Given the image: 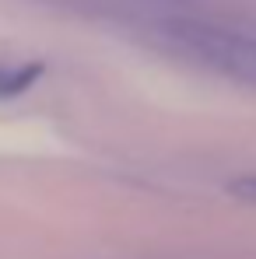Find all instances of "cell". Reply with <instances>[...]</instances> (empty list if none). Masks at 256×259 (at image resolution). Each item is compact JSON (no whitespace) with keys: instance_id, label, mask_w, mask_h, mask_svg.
Wrapping results in <instances>:
<instances>
[{"instance_id":"obj_2","label":"cell","mask_w":256,"mask_h":259,"mask_svg":"<svg viewBox=\"0 0 256 259\" xmlns=\"http://www.w3.org/2000/svg\"><path fill=\"white\" fill-rule=\"evenodd\" d=\"M43 67L39 63H21V67H4L0 63V98H11V95H21L39 81Z\"/></svg>"},{"instance_id":"obj_1","label":"cell","mask_w":256,"mask_h":259,"mask_svg":"<svg viewBox=\"0 0 256 259\" xmlns=\"http://www.w3.org/2000/svg\"><path fill=\"white\" fill-rule=\"evenodd\" d=\"M169 32L175 42H182L190 53H197L204 63L217 67L221 74L256 88V39L221 28L211 21H193V18H175L169 21Z\"/></svg>"}]
</instances>
